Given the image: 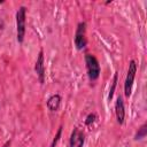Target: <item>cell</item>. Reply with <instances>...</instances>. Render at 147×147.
<instances>
[{"label": "cell", "instance_id": "obj_1", "mask_svg": "<svg viewBox=\"0 0 147 147\" xmlns=\"http://www.w3.org/2000/svg\"><path fill=\"white\" fill-rule=\"evenodd\" d=\"M26 8L24 6L20 7L16 13V32H17V41L23 42L25 36V23H26Z\"/></svg>", "mask_w": 147, "mask_h": 147}, {"label": "cell", "instance_id": "obj_2", "mask_svg": "<svg viewBox=\"0 0 147 147\" xmlns=\"http://www.w3.org/2000/svg\"><path fill=\"white\" fill-rule=\"evenodd\" d=\"M85 63H86V69H87V75H88L90 80L91 82L96 80L99 78V75H100L99 61L92 54H86L85 55Z\"/></svg>", "mask_w": 147, "mask_h": 147}, {"label": "cell", "instance_id": "obj_3", "mask_svg": "<svg viewBox=\"0 0 147 147\" xmlns=\"http://www.w3.org/2000/svg\"><path fill=\"white\" fill-rule=\"evenodd\" d=\"M136 74H137V64L134 60H131L129 63V69H127V74H126V78H125V83H124V94L126 98H129L131 95V91H132V85L136 78Z\"/></svg>", "mask_w": 147, "mask_h": 147}, {"label": "cell", "instance_id": "obj_4", "mask_svg": "<svg viewBox=\"0 0 147 147\" xmlns=\"http://www.w3.org/2000/svg\"><path fill=\"white\" fill-rule=\"evenodd\" d=\"M75 46L77 49H83L86 46V23L82 22L78 24L75 34Z\"/></svg>", "mask_w": 147, "mask_h": 147}, {"label": "cell", "instance_id": "obj_5", "mask_svg": "<svg viewBox=\"0 0 147 147\" xmlns=\"http://www.w3.org/2000/svg\"><path fill=\"white\" fill-rule=\"evenodd\" d=\"M34 70H36V74H37V76L39 78L40 84H44V82H45V60H44V52H42V49L39 52L38 59L36 61Z\"/></svg>", "mask_w": 147, "mask_h": 147}, {"label": "cell", "instance_id": "obj_6", "mask_svg": "<svg viewBox=\"0 0 147 147\" xmlns=\"http://www.w3.org/2000/svg\"><path fill=\"white\" fill-rule=\"evenodd\" d=\"M84 141H85L84 132L80 131L78 127H75L70 137V147H83Z\"/></svg>", "mask_w": 147, "mask_h": 147}, {"label": "cell", "instance_id": "obj_7", "mask_svg": "<svg viewBox=\"0 0 147 147\" xmlns=\"http://www.w3.org/2000/svg\"><path fill=\"white\" fill-rule=\"evenodd\" d=\"M115 113H116L117 122H118L119 124H123L124 118H125V108H124V102H123V98H122V96H118L117 100H116Z\"/></svg>", "mask_w": 147, "mask_h": 147}, {"label": "cell", "instance_id": "obj_8", "mask_svg": "<svg viewBox=\"0 0 147 147\" xmlns=\"http://www.w3.org/2000/svg\"><path fill=\"white\" fill-rule=\"evenodd\" d=\"M60 103H61V96L59 94H54L47 100V108L51 111H56L60 107Z\"/></svg>", "mask_w": 147, "mask_h": 147}, {"label": "cell", "instance_id": "obj_9", "mask_svg": "<svg viewBox=\"0 0 147 147\" xmlns=\"http://www.w3.org/2000/svg\"><path fill=\"white\" fill-rule=\"evenodd\" d=\"M117 80H118V75H117V72H115L114 79H113V84H111V87H110L109 94H108V100L109 101L113 99V95H114V92H115V88H116V85H117Z\"/></svg>", "mask_w": 147, "mask_h": 147}, {"label": "cell", "instance_id": "obj_10", "mask_svg": "<svg viewBox=\"0 0 147 147\" xmlns=\"http://www.w3.org/2000/svg\"><path fill=\"white\" fill-rule=\"evenodd\" d=\"M146 134H147V124H144V125L139 129V131L137 132V134H136L134 139H136V140L142 139V138H145V137H146Z\"/></svg>", "mask_w": 147, "mask_h": 147}, {"label": "cell", "instance_id": "obj_11", "mask_svg": "<svg viewBox=\"0 0 147 147\" xmlns=\"http://www.w3.org/2000/svg\"><path fill=\"white\" fill-rule=\"evenodd\" d=\"M61 133H62V126H60V127H59V130H57V132H56V136L54 137V139H53V141H52V145H51V147H55V146H56L57 141L60 140Z\"/></svg>", "mask_w": 147, "mask_h": 147}, {"label": "cell", "instance_id": "obj_12", "mask_svg": "<svg viewBox=\"0 0 147 147\" xmlns=\"http://www.w3.org/2000/svg\"><path fill=\"white\" fill-rule=\"evenodd\" d=\"M95 118H96V115H95V114H90V115L86 117V119H85V124H86V125H90L91 123H93V122L95 121Z\"/></svg>", "mask_w": 147, "mask_h": 147}, {"label": "cell", "instance_id": "obj_13", "mask_svg": "<svg viewBox=\"0 0 147 147\" xmlns=\"http://www.w3.org/2000/svg\"><path fill=\"white\" fill-rule=\"evenodd\" d=\"M9 145H10V142H9V141H7V142H6V144H5V146H3V147H8V146H9Z\"/></svg>", "mask_w": 147, "mask_h": 147}]
</instances>
